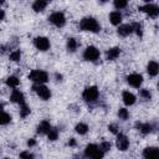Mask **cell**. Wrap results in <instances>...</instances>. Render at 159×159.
Wrapping results in <instances>:
<instances>
[{
    "instance_id": "1",
    "label": "cell",
    "mask_w": 159,
    "mask_h": 159,
    "mask_svg": "<svg viewBox=\"0 0 159 159\" xmlns=\"http://www.w3.org/2000/svg\"><path fill=\"white\" fill-rule=\"evenodd\" d=\"M80 27L82 30H84V31H91V32H98L99 29H101L99 24L94 19H92V17H84V19H82L81 22H80Z\"/></svg>"
},
{
    "instance_id": "2",
    "label": "cell",
    "mask_w": 159,
    "mask_h": 159,
    "mask_svg": "<svg viewBox=\"0 0 159 159\" xmlns=\"http://www.w3.org/2000/svg\"><path fill=\"white\" fill-rule=\"evenodd\" d=\"M86 155L89 157V158H94V159H99L103 157V150L101 148H98L96 144H88L86 147Z\"/></svg>"
},
{
    "instance_id": "3",
    "label": "cell",
    "mask_w": 159,
    "mask_h": 159,
    "mask_svg": "<svg viewBox=\"0 0 159 159\" xmlns=\"http://www.w3.org/2000/svg\"><path fill=\"white\" fill-rule=\"evenodd\" d=\"M29 78L34 82H37V83H43L48 80V75L45 72V71H39V70H35L32 71L30 75H29Z\"/></svg>"
},
{
    "instance_id": "4",
    "label": "cell",
    "mask_w": 159,
    "mask_h": 159,
    "mask_svg": "<svg viewBox=\"0 0 159 159\" xmlns=\"http://www.w3.org/2000/svg\"><path fill=\"white\" fill-rule=\"evenodd\" d=\"M83 57H84V60H87V61H96V60L99 57V51H98L94 46H88V47L84 50Z\"/></svg>"
},
{
    "instance_id": "5",
    "label": "cell",
    "mask_w": 159,
    "mask_h": 159,
    "mask_svg": "<svg viewBox=\"0 0 159 159\" xmlns=\"http://www.w3.org/2000/svg\"><path fill=\"white\" fill-rule=\"evenodd\" d=\"M48 20H50V22H52V24L56 25L57 27L63 26L65 22H66V19H65V16H63L62 12H53V14L48 17Z\"/></svg>"
},
{
    "instance_id": "6",
    "label": "cell",
    "mask_w": 159,
    "mask_h": 159,
    "mask_svg": "<svg viewBox=\"0 0 159 159\" xmlns=\"http://www.w3.org/2000/svg\"><path fill=\"white\" fill-rule=\"evenodd\" d=\"M32 88H34V91L37 93V96H39L40 98H42V99H48V98L51 97V92H50V89H48L46 86L39 84V86H34Z\"/></svg>"
},
{
    "instance_id": "7",
    "label": "cell",
    "mask_w": 159,
    "mask_h": 159,
    "mask_svg": "<svg viewBox=\"0 0 159 159\" xmlns=\"http://www.w3.org/2000/svg\"><path fill=\"white\" fill-rule=\"evenodd\" d=\"M83 98L86 99V101H94V99H97V97H98V89H97V87H94V86H92V87H88V88H86L84 91H83Z\"/></svg>"
},
{
    "instance_id": "8",
    "label": "cell",
    "mask_w": 159,
    "mask_h": 159,
    "mask_svg": "<svg viewBox=\"0 0 159 159\" xmlns=\"http://www.w3.org/2000/svg\"><path fill=\"white\" fill-rule=\"evenodd\" d=\"M139 10L143 11V12H147V14H148L149 16H152V17H157V16H158V12H159L158 6H157V5H153V4H147V5H144V6H140Z\"/></svg>"
},
{
    "instance_id": "9",
    "label": "cell",
    "mask_w": 159,
    "mask_h": 159,
    "mask_svg": "<svg viewBox=\"0 0 159 159\" xmlns=\"http://www.w3.org/2000/svg\"><path fill=\"white\" fill-rule=\"evenodd\" d=\"M127 81H128V83H129L130 86L138 88V87L142 84V82H143V77H142V75H139V73H132V75H129V76L127 77Z\"/></svg>"
},
{
    "instance_id": "10",
    "label": "cell",
    "mask_w": 159,
    "mask_h": 159,
    "mask_svg": "<svg viewBox=\"0 0 159 159\" xmlns=\"http://www.w3.org/2000/svg\"><path fill=\"white\" fill-rule=\"evenodd\" d=\"M35 46L41 51H46L50 47V41L46 37H36L35 39Z\"/></svg>"
},
{
    "instance_id": "11",
    "label": "cell",
    "mask_w": 159,
    "mask_h": 159,
    "mask_svg": "<svg viewBox=\"0 0 159 159\" xmlns=\"http://www.w3.org/2000/svg\"><path fill=\"white\" fill-rule=\"evenodd\" d=\"M117 147L119 150H127L128 147H129V140L127 139L125 135L123 134H119L118 138H117Z\"/></svg>"
},
{
    "instance_id": "12",
    "label": "cell",
    "mask_w": 159,
    "mask_h": 159,
    "mask_svg": "<svg viewBox=\"0 0 159 159\" xmlns=\"http://www.w3.org/2000/svg\"><path fill=\"white\" fill-rule=\"evenodd\" d=\"M10 99H11L12 102H15V103H20V104L25 103V99H24V94H22L20 91H17V89H14V91H12Z\"/></svg>"
},
{
    "instance_id": "13",
    "label": "cell",
    "mask_w": 159,
    "mask_h": 159,
    "mask_svg": "<svg viewBox=\"0 0 159 159\" xmlns=\"http://www.w3.org/2000/svg\"><path fill=\"white\" fill-rule=\"evenodd\" d=\"M132 32H133V27H132V25H129V24L120 25V26L118 27V34H119L120 36H128V35L132 34Z\"/></svg>"
},
{
    "instance_id": "14",
    "label": "cell",
    "mask_w": 159,
    "mask_h": 159,
    "mask_svg": "<svg viewBox=\"0 0 159 159\" xmlns=\"http://www.w3.org/2000/svg\"><path fill=\"white\" fill-rule=\"evenodd\" d=\"M123 102H124L127 106H132V104H134V102H135V96H134L133 93L128 92V91H124V92H123Z\"/></svg>"
},
{
    "instance_id": "15",
    "label": "cell",
    "mask_w": 159,
    "mask_h": 159,
    "mask_svg": "<svg viewBox=\"0 0 159 159\" xmlns=\"http://www.w3.org/2000/svg\"><path fill=\"white\" fill-rule=\"evenodd\" d=\"M148 73L150 76H157L158 75V71H159V65L155 62V61H150L148 63Z\"/></svg>"
},
{
    "instance_id": "16",
    "label": "cell",
    "mask_w": 159,
    "mask_h": 159,
    "mask_svg": "<svg viewBox=\"0 0 159 159\" xmlns=\"http://www.w3.org/2000/svg\"><path fill=\"white\" fill-rule=\"evenodd\" d=\"M50 129H51L50 123H48L47 120H42V122L39 124V127H37V133H40V134H45V133H48Z\"/></svg>"
},
{
    "instance_id": "17",
    "label": "cell",
    "mask_w": 159,
    "mask_h": 159,
    "mask_svg": "<svg viewBox=\"0 0 159 159\" xmlns=\"http://www.w3.org/2000/svg\"><path fill=\"white\" fill-rule=\"evenodd\" d=\"M119 52H120V50H119L118 47L109 48V50L107 51V60H111V61L116 60V58L119 56Z\"/></svg>"
},
{
    "instance_id": "18",
    "label": "cell",
    "mask_w": 159,
    "mask_h": 159,
    "mask_svg": "<svg viewBox=\"0 0 159 159\" xmlns=\"http://www.w3.org/2000/svg\"><path fill=\"white\" fill-rule=\"evenodd\" d=\"M143 155H144V158H153V157H157V155H158V149H157L155 147L145 148L144 152H143Z\"/></svg>"
},
{
    "instance_id": "19",
    "label": "cell",
    "mask_w": 159,
    "mask_h": 159,
    "mask_svg": "<svg viewBox=\"0 0 159 159\" xmlns=\"http://www.w3.org/2000/svg\"><path fill=\"white\" fill-rule=\"evenodd\" d=\"M109 20H111V22L113 25H119V22L122 21V15L118 11H113L109 15Z\"/></svg>"
},
{
    "instance_id": "20",
    "label": "cell",
    "mask_w": 159,
    "mask_h": 159,
    "mask_svg": "<svg viewBox=\"0 0 159 159\" xmlns=\"http://www.w3.org/2000/svg\"><path fill=\"white\" fill-rule=\"evenodd\" d=\"M46 5H47V2H46L45 0H36V1L34 2V5H32V9H34L36 12H39V11H42V10L46 7Z\"/></svg>"
},
{
    "instance_id": "21",
    "label": "cell",
    "mask_w": 159,
    "mask_h": 159,
    "mask_svg": "<svg viewBox=\"0 0 159 159\" xmlns=\"http://www.w3.org/2000/svg\"><path fill=\"white\" fill-rule=\"evenodd\" d=\"M135 125L140 129V132H142L143 134H148V133L152 132V124H149V123H144V124H142V123H137Z\"/></svg>"
},
{
    "instance_id": "22",
    "label": "cell",
    "mask_w": 159,
    "mask_h": 159,
    "mask_svg": "<svg viewBox=\"0 0 159 159\" xmlns=\"http://www.w3.org/2000/svg\"><path fill=\"white\" fill-rule=\"evenodd\" d=\"M11 120V117H10V114H7V113H5V112H0V124L2 125V124H7Z\"/></svg>"
},
{
    "instance_id": "23",
    "label": "cell",
    "mask_w": 159,
    "mask_h": 159,
    "mask_svg": "<svg viewBox=\"0 0 159 159\" xmlns=\"http://www.w3.org/2000/svg\"><path fill=\"white\" fill-rule=\"evenodd\" d=\"M87 130H88V127H87V124H84V123H80V124L76 125V132L80 133V134H86Z\"/></svg>"
},
{
    "instance_id": "24",
    "label": "cell",
    "mask_w": 159,
    "mask_h": 159,
    "mask_svg": "<svg viewBox=\"0 0 159 159\" xmlns=\"http://www.w3.org/2000/svg\"><path fill=\"white\" fill-rule=\"evenodd\" d=\"M6 84L10 86V87H16V86L19 84V80H17V77H15V76H10V77L6 80Z\"/></svg>"
},
{
    "instance_id": "25",
    "label": "cell",
    "mask_w": 159,
    "mask_h": 159,
    "mask_svg": "<svg viewBox=\"0 0 159 159\" xmlns=\"http://www.w3.org/2000/svg\"><path fill=\"white\" fill-rule=\"evenodd\" d=\"M67 48L70 51H75L77 48V41L75 39H68V41H67Z\"/></svg>"
},
{
    "instance_id": "26",
    "label": "cell",
    "mask_w": 159,
    "mask_h": 159,
    "mask_svg": "<svg viewBox=\"0 0 159 159\" xmlns=\"http://www.w3.org/2000/svg\"><path fill=\"white\" fill-rule=\"evenodd\" d=\"M27 114H30V108H29L25 103H22V104H21V109H20V116H21L22 118H25Z\"/></svg>"
},
{
    "instance_id": "27",
    "label": "cell",
    "mask_w": 159,
    "mask_h": 159,
    "mask_svg": "<svg viewBox=\"0 0 159 159\" xmlns=\"http://www.w3.org/2000/svg\"><path fill=\"white\" fill-rule=\"evenodd\" d=\"M118 117L120 118V119H128V117H129V113H128V111L125 109V108H120L119 111H118Z\"/></svg>"
},
{
    "instance_id": "28",
    "label": "cell",
    "mask_w": 159,
    "mask_h": 159,
    "mask_svg": "<svg viewBox=\"0 0 159 159\" xmlns=\"http://www.w3.org/2000/svg\"><path fill=\"white\" fill-rule=\"evenodd\" d=\"M20 57H21V52H20V50H16V51H14V52H11L10 53V60L11 61H19L20 60Z\"/></svg>"
},
{
    "instance_id": "29",
    "label": "cell",
    "mask_w": 159,
    "mask_h": 159,
    "mask_svg": "<svg viewBox=\"0 0 159 159\" xmlns=\"http://www.w3.org/2000/svg\"><path fill=\"white\" fill-rule=\"evenodd\" d=\"M128 4V0H114V6L117 9H123Z\"/></svg>"
},
{
    "instance_id": "30",
    "label": "cell",
    "mask_w": 159,
    "mask_h": 159,
    "mask_svg": "<svg viewBox=\"0 0 159 159\" xmlns=\"http://www.w3.org/2000/svg\"><path fill=\"white\" fill-rule=\"evenodd\" d=\"M58 135V130L57 129H50L48 130V139L50 140H56Z\"/></svg>"
},
{
    "instance_id": "31",
    "label": "cell",
    "mask_w": 159,
    "mask_h": 159,
    "mask_svg": "<svg viewBox=\"0 0 159 159\" xmlns=\"http://www.w3.org/2000/svg\"><path fill=\"white\" fill-rule=\"evenodd\" d=\"M132 27H133V31H135L139 36L142 35V26H140L139 24H137V22H135V24H133V25H132Z\"/></svg>"
},
{
    "instance_id": "32",
    "label": "cell",
    "mask_w": 159,
    "mask_h": 159,
    "mask_svg": "<svg viewBox=\"0 0 159 159\" xmlns=\"http://www.w3.org/2000/svg\"><path fill=\"white\" fill-rule=\"evenodd\" d=\"M139 94H140L143 98H145V99H150V93H149L148 89H140Z\"/></svg>"
},
{
    "instance_id": "33",
    "label": "cell",
    "mask_w": 159,
    "mask_h": 159,
    "mask_svg": "<svg viewBox=\"0 0 159 159\" xmlns=\"http://www.w3.org/2000/svg\"><path fill=\"white\" fill-rule=\"evenodd\" d=\"M103 152H107V150H109L111 149V143L109 142H103L102 144H101V147H99Z\"/></svg>"
},
{
    "instance_id": "34",
    "label": "cell",
    "mask_w": 159,
    "mask_h": 159,
    "mask_svg": "<svg viewBox=\"0 0 159 159\" xmlns=\"http://www.w3.org/2000/svg\"><path fill=\"white\" fill-rule=\"evenodd\" d=\"M108 129H109L112 133H114V134L118 133V130H117V125H114V124H111V125L108 127Z\"/></svg>"
},
{
    "instance_id": "35",
    "label": "cell",
    "mask_w": 159,
    "mask_h": 159,
    "mask_svg": "<svg viewBox=\"0 0 159 159\" xmlns=\"http://www.w3.org/2000/svg\"><path fill=\"white\" fill-rule=\"evenodd\" d=\"M20 157H21V158H32L34 155H32L31 153H27V152H24V153H21V154H20Z\"/></svg>"
},
{
    "instance_id": "36",
    "label": "cell",
    "mask_w": 159,
    "mask_h": 159,
    "mask_svg": "<svg viewBox=\"0 0 159 159\" xmlns=\"http://www.w3.org/2000/svg\"><path fill=\"white\" fill-rule=\"evenodd\" d=\"M35 144H36V142H35L34 139H30V140L27 142V145H29V147H32V145H35Z\"/></svg>"
},
{
    "instance_id": "37",
    "label": "cell",
    "mask_w": 159,
    "mask_h": 159,
    "mask_svg": "<svg viewBox=\"0 0 159 159\" xmlns=\"http://www.w3.org/2000/svg\"><path fill=\"white\" fill-rule=\"evenodd\" d=\"M68 144H70L71 147H75V145H76V140H75L73 138H71V139H70V142H68Z\"/></svg>"
},
{
    "instance_id": "38",
    "label": "cell",
    "mask_w": 159,
    "mask_h": 159,
    "mask_svg": "<svg viewBox=\"0 0 159 159\" xmlns=\"http://www.w3.org/2000/svg\"><path fill=\"white\" fill-rule=\"evenodd\" d=\"M4 16H5V12L0 9V20H2V19H4Z\"/></svg>"
},
{
    "instance_id": "39",
    "label": "cell",
    "mask_w": 159,
    "mask_h": 159,
    "mask_svg": "<svg viewBox=\"0 0 159 159\" xmlns=\"http://www.w3.org/2000/svg\"><path fill=\"white\" fill-rule=\"evenodd\" d=\"M1 111H2V104L0 103V112H1Z\"/></svg>"
},
{
    "instance_id": "40",
    "label": "cell",
    "mask_w": 159,
    "mask_h": 159,
    "mask_svg": "<svg viewBox=\"0 0 159 159\" xmlns=\"http://www.w3.org/2000/svg\"><path fill=\"white\" fill-rule=\"evenodd\" d=\"M99 1H102V2H106V1H108V0H99Z\"/></svg>"
},
{
    "instance_id": "41",
    "label": "cell",
    "mask_w": 159,
    "mask_h": 159,
    "mask_svg": "<svg viewBox=\"0 0 159 159\" xmlns=\"http://www.w3.org/2000/svg\"><path fill=\"white\" fill-rule=\"evenodd\" d=\"M4 1H5V0H0V4H1V2H4Z\"/></svg>"
},
{
    "instance_id": "42",
    "label": "cell",
    "mask_w": 159,
    "mask_h": 159,
    "mask_svg": "<svg viewBox=\"0 0 159 159\" xmlns=\"http://www.w3.org/2000/svg\"><path fill=\"white\" fill-rule=\"evenodd\" d=\"M45 1H46V2H48V1H51V0H45Z\"/></svg>"
},
{
    "instance_id": "43",
    "label": "cell",
    "mask_w": 159,
    "mask_h": 159,
    "mask_svg": "<svg viewBox=\"0 0 159 159\" xmlns=\"http://www.w3.org/2000/svg\"><path fill=\"white\" fill-rule=\"evenodd\" d=\"M144 1H147V2H149V1H150V0H144Z\"/></svg>"
}]
</instances>
